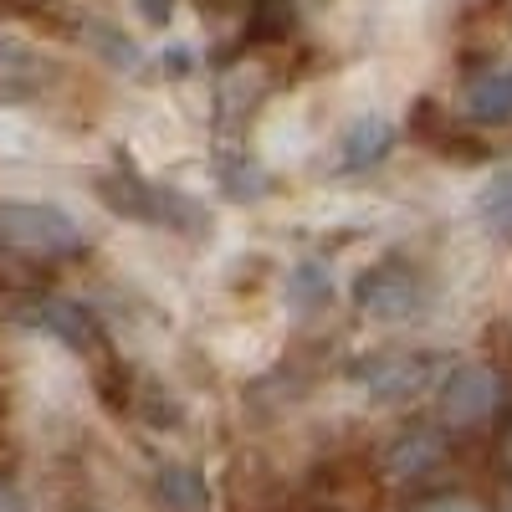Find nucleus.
<instances>
[{
	"mask_svg": "<svg viewBox=\"0 0 512 512\" xmlns=\"http://www.w3.org/2000/svg\"><path fill=\"white\" fill-rule=\"evenodd\" d=\"M420 512H477V507L466 502V497H441V502H425Z\"/></svg>",
	"mask_w": 512,
	"mask_h": 512,
	"instance_id": "6",
	"label": "nucleus"
},
{
	"mask_svg": "<svg viewBox=\"0 0 512 512\" xmlns=\"http://www.w3.org/2000/svg\"><path fill=\"white\" fill-rule=\"evenodd\" d=\"M507 451H512V446H507Z\"/></svg>",
	"mask_w": 512,
	"mask_h": 512,
	"instance_id": "8",
	"label": "nucleus"
},
{
	"mask_svg": "<svg viewBox=\"0 0 512 512\" xmlns=\"http://www.w3.org/2000/svg\"><path fill=\"white\" fill-rule=\"evenodd\" d=\"M487 221L497 226V231H512V175H502V180H492L487 185Z\"/></svg>",
	"mask_w": 512,
	"mask_h": 512,
	"instance_id": "5",
	"label": "nucleus"
},
{
	"mask_svg": "<svg viewBox=\"0 0 512 512\" xmlns=\"http://www.w3.org/2000/svg\"><path fill=\"white\" fill-rule=\"evenodd\" d=\"M159 492L169 497V502H175L180 512H195L200 502H205V487L190 477V472H164V482H159Z\"/></svg>",
	"mask_w": 512,
	"mask_h": 512,
	"instance_id": "4",
	"label": "nucleus"
},
{
	"mask_svg": "<svg viewBox=\"0 0 512 512\" xmlns=\"http://www.w3.org/2000/svg\"><path fill=\"white\" fill-rule=\"evenodd\" d=\"M507 512H512V502H507Z\"/></svg>",
	"mask_w": 512,
	"mask_h": 512,
	"instance_id": "7",
	"label": "nucleus"
},
{
	"mask_svg": "<svg viewBox=\"0 0 512 512\" xmlns=\"http://www.w3.org/2000/svg\"><path fill=\"white\" fill-rule=\"evenodd\" d=\"M497 405V379L487 369H472V374H461L451 390H446V415L451 420H477Z\"/></svg>",
	"mask_w": 512,
	"mask_h": 512,
	"instance_id": "2",
	"label": "nucleus"
},
{
	"mask_svg": "<svg viewBox=\"0 0 512 512\" xmlns=\"http://www.w3.org/2000/svg\"><path fill=\"white\" fill-rule=\"evenodd\" d=\"M0 226H6L11 241H21L31 251H52V246H72L77 241V226L67 216H57V210H47V205H6Z\"/></svg>",
	"mask_w": 512,
	"mask_h": 512,
	"instance_id": "1",
	"label": "nucleus"
},
{
	"mask_svg": "<svg viewBox=\"0 0 512 512\" xmlns=\"http://www.w3.org/2000/svg\"><path fill=\"white\" fill-rule=\"evenodd\" d=\"M472 113L477 118H507L512 113V72H497V77L482 82L472 93Z\"/></svg>",
	"mask_w": 512,
	"mask_h": 512,
	"instance_id": "3",
	"label": "nucleus"
}]
</instances>
